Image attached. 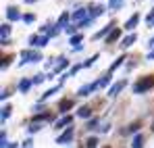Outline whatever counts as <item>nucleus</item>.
<instances>
[{
  "label": "nucleus",
  "mask_w": 154,
  "mask_h": 148,
  "mask_svg": "<svg viewBox=\"0 0 154 148\" xmlns=\"http://www.w3.org/2000/svg\"><path fill=\"white\" fill-rule=\"evenodd\" d=\"M152 88H154V75H146L133 86V94H144V92H148Z\"/></svg>",
  "instance_id": "nucleus-1"
},
{
  "label": "nucleus",
  "mask_w": 154,
  "mask_h": 148,
  "mask_svg": "<svg viewBox=\"0 0 154 148\" xmlns=\"http://www.w3.org/2000/svg\"><path fill=\"white\" fill-rule=\"evenodd\" d=\"M21 56H23V65L25 63H38V61H42V52H38V50H23Z\"/></svg>",
  "instance_id": "nucleus-2"
},
{
  "label": "nucleus",
  "mask_w": 154,
  "mask_h": 148,
  "mask_svg": "<svg viewBox=\"0 0 154 148\" xmlns=\"http://www.w3.org/2000/svg\"><path fill=\"white\" fill-rule=\"evenodd\" d=\"M85 19H90V15H88V8H79V11H75L73 15H71V21L77 25H81Z\"/></svg>",
  "instance_id": "nucleus-3"
},
{
  "label": "nucleus",
  "mask_w": 154,
  "mask_h": 148,
  "mask_svg": "<svg viewBox=\"0 0 154 148\" xmlns=\"http://www.w3.org/2000/svg\"><path fill=\"white\" fill-rule=\"evenodd\" d=\"M29 44L35 46V48L46 46V44H48V36H31V38H29Z\"/></svg>",
  "instance_id": "nucleus-4"
},
{
  "label": "nucleus",
  "mask_w": 154,
  "mask_h": 148,
  "mask_svg": "<svg viewBox=\"0 0 154 148\" xmlns=\"http://www.w3.org/2000/svg\"><path fill=\"white\" fill-rule=\"evenodd\" d=\"M71 140H73V127H67V129L58 136L56 144H67V142H71Z\"/></svg>",
  "instance_id": "nucleus-5"
},
{
  "label": "nucleus",
  "mask_w": 154,
  "mask_h": 148,
  "mask_svg": "<svg viewBox=\"0 0 154 148\" xmlns=\"http://www.w3.org/2000/svg\"><path fill=\"white\" fill-rule=\"evenodd\" d=\"M96 88H98V81H94V83H85V86H81V88H79V92H77V94H79V96H90Z\"/></svg>",
  "instance_id": "nucleus-6"
},
{
  "label": "nucleus",
  "mask_w": 154,
  "mask_h": 148,
  "mask_svg": "<svg viewBox=\"0 0 154 148\" xmlns=\"http://www.w3.org/2000/svg\"><path fill=\"white\" fill-rule=\"evenodd\" d=\"M123 88H125V79L117 81V83H115V86H112V88L108 90V96H110V98H115V96H117V94H119V92H121Z\"/></svg>",
  "instance_id": "nucleus-7"
},
{
  "label": "nucleus",
  "mask_w": 154,
  "mask_h": 148,
  "mask_svg": "<svg viewBox=\"0 0 154 148\" xmlns=\"http://www.w3.org/2000/svg\"><path fill=\"white\" fill-rule=\"evenodd\" d=\"M6 17H8V21H19V19H23L15 6H8V8H6Z\"/></svg>",
  "instance_id": "nucleus-8"
},
{
  "label": "nucleus",
  "mask_w": 154,
  "mask_h": 148,
  "mask_svg": "<svg viewBox=\"0 0 154 148\" xmlns=\"http://www.w3.org/2000/svg\"><path fill=\"white\" fill-rule=\"evenodd\" d=\"M121 38V27H115L108 36H106V44H112V42H117Z\"/></svg>",
  "instance_id": "nucleus-9"
},
{
  "label": "nucleus",
  "mask_w": 154,
  "mask_h": 148,
  "mask_svg": "<svg viewBox=\"0 0 154 148\" xmlns=\"http://www.w3.org/2000/svg\"><path fill=\"white\" fill-rule=\"evenodd\" d=\"M71 109H73V100H69V98L60 100V104H58V111H60V113H67V111H71Z\"/></svg>",
  "instance_id": "nucleus-10"
},
{
  "label": "nucleus",
  "mask_w": 154,
  "mask_h": 148,
  "mask_svg": "<svg viewBox=\"0 0 154 148\" xmlns=\"http://www.w3.org/2000/svg\"><path fill=\"white\" fill-rule=\"evenodd\" d=\"M137 21H140V15H131V17L127 19V23H125V29H129V31H131V29L137 25Z\"/></svg>",
  "instance_id": "nucleus-11"
},
{
  "label": "nucleus",
  "mask_w": 154,
  "mask_h": 148,
  "mask_svg": "<svg viewBox=\"0 0 154 148\" xmlns=\"http://www.w3.org/2000/svg\"><path fill=\"white\" fill-rule=\"evenodd\" d=\"M69 67V61L67 58H60L58 63H56V67H54V73H60V71H65Z\"/></svg>",
  "instance_id": "nucleus-12"
},
{
  "label": "nucleus",
  "mask_w": 154,
  "mask_h": 148,
  "mask_svg": "<svg viewBox=\"0 0 154 148\" xmlns=\"http://www.w3.org/2000/svg\"><path fill=\"white\" fill-rule=\"evenodd\" d=\"M135 40H137V36H135V33H129L127 38H125V40L121 42V46H123V48H129V46H131V44H133Z\"/></svg>",
  "instance_id": "nucleus-13"
},
{
  "label": "nucleus",
  "mask_w": 154,
  "mask_h": 148,
  "mask_svg": "<svg viewBox=\"0 0 154 148\" xmlns=\"http://www.w3.org/2000/svg\"><path fill=\"white\" fill-rule=\"evenodd\" d=\"M133 148H144V136L142 134H137L135 138H133V144H131Z\"/></svg>",
  "instance_id": "nucleus-14"
},
{
  "label": "nucleus",
  "mask_w": 154,
  "mask_h": 148,
  "mask_svg": "<svg viewBox=\"0 0 154 148\" xmlns=\"http://www.w3.org/2000/svg\"><path fill=\"white\" fill-rule=\"evenodd\" d=\"M69 19H71V17H69V13H63V15H60V19H58V23H56V27H58V29H60V27H65Z\"/></svg>",
  "instance_id": "nucleus-15"
},
{
  "label": "nucleus",
  "mask_w": 154,
  "mask_h": 148,
  "mask_svg": "<svg viewBox=\"0 0 154 148\" xmlns=\"http://www.w3.org/2000/svg\"><path fill=\"white\" fill-rule=\"evenodd\" d=\"M140 125H142L140 121H133V123L129 125L127 129H123V134H133V131H137V129H140Z\"/></svg>",
  "instance_id": "nucleus-16"
},
{
  "label": "nucleus",
  "mask_w": 154,
  "mask_h": 148,
  "mask_svg": "<svg viewBox=\"0 0 154 148\" xmlns=\"http://www.w3.org/2000/svg\"><path fill=\"white\" fill-rule=\"evenodd\" d=\"M102 13H104L102 6H94V8L90 11V19H96V17H98V15H102Z\"/></svg>",
  "instance_id": "nucleus-17"
},
{
  "label": "nucleus",
  "mask_w": 154,
  "mask_h": 148,
  "mask_svg": "<svg viewBox=\"0 0 154 148\" xmlns=\"http://www.w3.org/2000/svg\"><path fill=\"white\" fill-rule=\"evenodd\" d=\"M79 42H81V36H73V38H71V46H73V50H81V44H79Z\"/></svg>",
  "instance_id": "nucleus-18"
},
{
  "label": "nucleus",
  "mask_w": 154,
  "mask_h": 148,
  "mask_svg": "<svg viewBox=\"0 0 154 148\" xmlns=\"http://www.w3.org/2000/svg\"><path fill=\"white\" fill-rule=\"evenodd\" d=\"M31 83H33V81H29V79H23V81H19V90H21V92H27V90L31 88Z\"/></svg>",
  "instance_id": "nucleus-19"
},
{
  "label": "nucleus",
  "mask_w": 154,
  "mask_h": 148,
  "mask_svg": "<svg viewBox=\"0 0 154 148\" xmlns=\"http://www.w3.org/2000/svg\"><path fill=\"white\" fill-rule=\"evenodd\" d=\"M77 113H79V117H92V109L90 106H81Z\"/></svg>",
  "instance_id": "nucleus-20"
},
{
  "label": "nucleus",
  "mask_w": 154,
  "mask_h": 148,
  "mask_svg": "<svg viewBox=\"0 0 154 148\" xmlns=\"http://www.w3.org/2000/svg\"><path fill=\"white\" fill-rule=\"evenodd\" d=\"M121 4H123V0H108V8H110V11L121 8Z\"/></svg>",
  "instance_id": "nucleus-21"
},
{
  "label": "nucleus",
  "mask_w": 154,
  "mask_h": 148,
  "mask_svg": "<svg viewBox=\"0 0 154 148\" xmlns=\"http://www.w3.org/2000/svg\"><path fill=\"white\" fill-rule=\"evenodd\" d=\"M71 121H73V117H71V115H67V117H63V119H60V121L56 123V127H65V125L71 123Z\"/></svg>",
  "instance_id": "nucleus-22"
},
{
  "label": "nucleus",
  "mask_w": 154,
  "mask_h": 148,
  "mask_svg": "<svg viewBox=\"0 0 154 148\" xmlns=\"http://www.w3.org/2000/svg\"><path fill=\"white\" fill-rule=\"evenodd\" d=\"M123 61H125V56H119V58H117V61H115V63H112V67H110V69H108V73H112V71H115V69H117V67H121V65H123Z\"/></svg>",
  "instance_id": "nucleus-23"
},
{
  "label": "nucleus",
  "mask_w": 154,
  "mask_h": 148,
  "mask_svg": "<svg viewBox=\"0 0 154 148\" xmlns=\"http://www.w3.org/2000/svg\"><path fill=\"white\" fill-rule=\"evenodd\" d=\"M11 111H13V109H11V104H8V106H4V109H2V123H4V121H6V119H8V117H11Z\"/></svg>",
  "instance_id": "nucleus-24"
},
{
  "label": "nucleus",
  "mask_w": 154,
  "mask_h": 148,
  "mask_svg": "<svg viewBox=\"0 0 154 148\" xmlns=\"http://www.w3.org/2000/svg\"><path fill=\"white\" fill-rule=\"evenodd\" d=\"M42 119H44V121H50L52 115L50 113H44V115H35V117H33V121H42Z\"/></svg>",
  "instance_id": "nucleus-25"
},
{
  "label": "nucleus",
  "mask_w": 154,
  "mask_h": 148,
  "mask_svg": "<svg viewBox=\"0 0 154 148\" xmlns=\"http://www.w3.org/2000/svg\"><path fill=\"white\" fill-rule=\"evenodd\" d=\"M98 146V140H96V138H88V140H85V148H96Z\"/></svg>",
  "instance_id": "nucleus-26"
},
{
  "label": "nucleus",
  "mask_w": 154,
  "mask_h": 148,
  "mask_svg": "<svg viewBox=\"0 0 154 148\" xmlns=\"http://www.w3.org/2000/svg\"><path fill=\"white\" fill-rule=\"evenodd\" d=\"M108 81H110V73H106L102 79H98V88H104V86H106Z\"/></svg>",
  "instance_id": "nucleus-27"
},
{
  "label": "nucleus",
  "mask_w": 154,
  "mask_h": 148,
  "mask_svg": "<svg viewBox=\"0 0 154 148\" xmlns=\"http://www.w3.org/2000/svg\"><path fill=\"white\" fill-rule=\"evenodd\" d=\"M56 92H58V86H56V88H50V90H48L46 94H42V100H46L48 96H52V94H56Z\"/></svg>",
  "instance_id": "nucleus-28"
},
{
  "label": "nucleus",
  "mask_w": 154,
  "mask_h": 148,
  "mask_svg": "<svg viewBox=\"0 0 154 148\" xmlns=\"http://www.w3.org/2000/svg\"><path fill=\"white\" fill-rule=\"evenodd\" d=\"M11 61H13V56H11V54H8V56H4V58H2V69H6V67L11 65Z\"/></svg>",
  "instance_id": "nucleus-29"
},
{
  "label": "nucleus",
  "mask_w": 154,
  "mask_h": 148,
  "mask_svg": "<svg viewBox=\"0 0 154 148\" xmlns=\"http://www.w3.org/2000/svg\"><path fill=\"white\" fill-rule=\"evenodd\" d=\"M96 61H98V54H94V56H90V58H88V61L83 63V67H90V65H92V63H96Z\"/></svg>",
  "instance_id": "nucleus-30"
},
{
  "label": "nucleus",
  "mask_w": 154,
  "mask_h": 148,
  "mask_svg": "<svg viewBox=\"0 0 154 148\" xmlns=\"http://www.w3.org/2000/svg\"><path fill=\"white\" fill-rule=\"evenodd\" d=\"M81 67H83V65H75V67H71V69H69V73L65 75V77H69V75H75L77 71H79V69H81Z\"/></svg>",
  "instance_id": "nucleus-31"
},
{
  "label": "nucleus",
  "mask_w": 154,
  "mask_h": 148,
  "mask_svg": "<svg viewBox=\"0 0 154 148\" xmlns=\"http://www.w3.org/2000/svg\"><path fill=\"white\" fill-rule=\"evenodd\" d=\"M23 21H25V23H33V21H35V17L29 13V15H23Z\"/></svg>",
  "instance_id": "nucleus-32"
},
{
  "label": "nucleus",
  "mask_w": 154,
  "mask_h": 148,
  "mask_svg": "<svg viewBox=\"0 0 154 148\" xmlns=\"http://www.w3.org/2000/svg\"><path fill=\"white\" fill-rule=\"evenodd\" d=\"M96 125H98V119H92V121L88 123V129H96Z\"/></svg>",
  "instance_id": "nucleus-33"
},
{
  "label": "nucleus",
  "mask_w": 154,
  "mask_h": 148,
  "mask_svg": "<svg viewBox=\"0 0 154 148\" xmlns=\"http://www.w3.org/2000/svg\"><path fill=\"white\" fill-rule=\"evenodd\" d=\"M42 79H46V77H44V75H35V77H33V79H31V81H33V83H40V81H42Z\"/></svg>",
  "instance_id": "nucleus-34"
},
{
  "label": "nucleus",
  "mask_w": 154,
  "mask_h": 148,
  "mask_svg": "<svg viewBox=\"0 0 154 148\" xmlns=\"http://www.w3.org/2000/svg\"><path fill=\"white\" fill-rule=\"evenodd\" d=\"M146 23L150 25V27H154V13L150 15V17H148V19H146Z\"/></svg>",
  "instance_id": "nucleus-35"
},
{
  "label": "nucleus",
  "mask_w": 154,
  "mask_h": 148,
  "mask_svg": "<svg viewBox=\"0 0 154 148\" xmlns=\"http://www.w3.org/2000/svg\"><path fill=\"white\" fill-rule=\"evenodd\" d=\"M38 129H40V125H38V123H33L31 127H29V131H31V134H33V131H38Z\"/></svg>",
  "instance_id": "nucleus-36"
},
{
  "label": "nucleus",
  "mask_w": 154,
  "mask_h": 148,
  "mask_svg": "<svg viewBox=\"0 0 154 148\" xmlns=\"http://www.w3.org/2000/svg\"><path fill=\"white\" fill-rule=\"evenodd\" d=\"M108 127H110V123H102V127H98V129H100V131H106Z\"/></svg>",
  "instance_id": "nucleus-37"
},
{
  "label": "nucleus",
  "mask_w": 154,
  "mask_h": 148,
  "mask_svg": "<svg viewBox=\"0 0 154 148\" xmlns=\"http://www.w3.org/2000/svg\"><path fill=\"white\" fill-rule=\"evenodd\" d=\"M8 94H11V92H8V90H2V94H0V98L4 100V98H6V96H8Z\"/></svg>",
  "instance_id": "nucleus-38"
},
{
  "label": "nucleus",
  "mask_w": 154,
  "mask_h": 148,
  "mask_svg": "<svg viewBox=\"0 0 154 148\" xmlns=\"http://www.w3.org/2000/svg\"><path fill=\"white\" fill-rule=\"evenodd\" d=\"M148 58H154V52H150V54H148Z\"/></svg>",
  "instance_id": "nucleus-39"
},
{
  "label": "nucleus",
  "mask_w": 154,
  "mask_h": 148,
  "mask_svg": "<svg viewBox=\"0 0 154 148\" xmlns=\"http://www.w3.org/2000/svg\"><path fill=\"white\" fill-rule=\"evenodd\" d=\"M25 2H38V0H25Z\"/></svg>",
  "instance_id": "nucleus-40"
},
{
  "label": "nucleus",
  "mask_w": 154,
  "mask_h": 148,
  "mask_svg": "<svg viewBox=\"0 0 154 148\" xmlns=\"http://www.w3.org/2000/svg\"><path fill=\"white\" fill-rule=\"evenodd\" d=\"M152 131H154V123H152Z\"/></svg>",
  "instance_id": "nucleus-41"
},
{
  "label": "nucleus",
  "mask_w": 154,
  "mask_h": 148,
  "mask_svg": "<svg viewBox=\"0 0 154 148\" xmlns=\"http://www.w3.org/2000/svg\"><path fill=\"white\" fill-rule=\"evenodd\" d=\"M104 148H108V146H104Z\"/></svg>",
  "instance_id": "nucleus-42"
}]
</instances>
